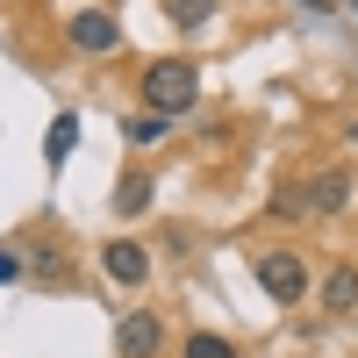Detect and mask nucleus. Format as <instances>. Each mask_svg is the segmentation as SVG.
Masks as SVG:
<instances>
[{
	"instance_id": "9",
	"label": "nucleus",
	"mask_w": 358,
	"mask_h": 358,
	"mask_svg": "<svg viewBox=\"0 0 358 358\" xmlns=\"http://www.w3.org/2000/svg\"><path fill=\"white\" fill-rule=\"evenodd\" d=\"M165 115H151V108H143V115H129V122H122V143H129V151H158V143H165Z\"/></svg>"
},
{
	"instance_id": "14",
	"label": "nucleus",
	"mask_w": 358,
	"mask_h": 358,
	"mask_svg": "<svg viewBox=\"0 0 358 358\" xmlns=\"http://www.w3.org/2000/svg\"><path fill=\"white\" fill-rule=\"evenodd\" d=\"M15 280H22V258H15V251H0V287H15Z\"/></svg>"
},
{
	"instance_id": "15",
	"label": "nucleus",
	"mask_w": 358,
	"mask_h": 358,
	"mask_svg": "<svg viewBox=\"0 0 358 358\" xmlns=\"http://www.w3.org/2000/svg\"><path fill=\"white\" fill-rule=\"evenodd\" d=\"M301 8H315V15H330V0H301Z\"/></svg>"
},
{
	"instance_id": "8",
	"label": "nucleus",
	"mask_w": 358,
	"mask_h": 358,
	"mask_svg": "<svg viewBox=\"0 0 358 358\" xmlns=\"http://www.w3.org/2000/svg\"><path fill=\"white\" fill-rule=\"evenodd\" d=\"M322 308H330V315H351L358 308V265H337V273L322 280Z\"/></svg>"
},
{
	"instance_id": "5",
	"label": "nucleus",
	"mask_w": 358,
	"mask_h": 358,
	"mask_svg": "<svg viewBox=\"0 0 358 358\" xmlns=\"http://www.w3.org/2000/svg\"><path fill=\"white\" fill-rule=\"evenodd\" d=\"M158 344H165V322L151 308H129L122 330H115V351H122V358H158Z\"/></svg>"
},
{
	"instance_id": "16",
	"label": "nucleus",
	"mask_w": 358,
	"mask_h": 358,
	"mask_svg": "<svg viewBox=\"0 0 358 358\" xmlns=\"http://www.w3.org/2000/svg\"><path fill=\"white\" fill-rule=\"evenodd\" d=\"M351 143H358V122H351Z\"/></svg>"
},
{
	"instance_id": "3",
	"label": "nucleus",
	"mask_w": 358,
	"mask_h": 358,
	"mask_svg": "<svg viewBox=\"0 0 358 358\" xmlns=\"http://www.w3.org/2000/svg\"><path fill=\"white\" fill-rule=\"evenodd\" d=\"M65 43H72V50H86V57H108L115 43H122V22H115L108 8H79V15L65 22Z\"/></svg>"
},
{
	"instance_id": "6",
	"label": "nucleus",
	"mask_w": 358,
	"mask_h": 358,
	"mask_svg": "<svg viewBox=\"0 0 358 358\" xmlns=\"http://www.w3.org/2000/svg\"><path fill=\"white\" fill-rule=\"evenodd\" d=\"M308 208H322V215H337V208H351V172H322V179H308Z\"/></svg>"
},
{
	"instance_id": "7",
	"label": "nucleus",
	"mask_w": 358,
	"mask_h": 358,
	"mask_svg": "<svg viewBox=\"0 0 358 358\" xmlns=\"http://www.w3.org/2000/svg\"><path fill=\"white\" fill-rule=\"evenodd\" d=\"M158 8H165V22L179 36H201V29L215 22V0H158Z\"/></svg>"
},
{
	"instance_id": "12",
	"label": "nucleus",
	"mask_w": 358,
	"mask_h": 358,
	"mask_svg": "<svg viewBox=\"0 0 358 358\" xmlns=\"http://www.w3.org/2000/svg\"><path fill=\"white\" fill-rule=\"evenodd\" d=\"M187 358H236V344H229V337H208V330H201V337H187Z\"/></svg>"
},
{
	"instance_id": "13",
	"label": "nucleus",
	"mask_w": 358,
	"mask_h": 358,
	"mask_svg": "<svg viewBox=\"0 0 358 358\" xmlns=\"http://www.w3.org/2000/svg\"><path fill=\"white\" fill-rule=\"evenodd\" d=\"M29 265H36V273H43V280H65V258H57L50 244H36V258H29Z\"/></svg>"
},
{
	"instance_id": "1",
	"label": "nucleus",
	"mask_w": 358,
	"mask_h": 358,
	"mask_svg": "<svg viewBox=\"0 0 358 358\" xmlns=\"http://www.w3.org/2000/svg\"><path fill=\"white\" fill-rule=\"evenodd\" d=\"M136 86H143V108L165 115V122H172V115H187V108L201 101V72L187 65V57H151Z\"/></svg>"
},
{
	"instance_id": "4",
	"label": "nucleus",
	"mask_w": 358,
	"mask_h": 358,
	"mask_svg": "<svg viewBox=\"0 0 358 358\" xmlns=\"http://www.w3.org/2000/svg\"><path fill=\"white\" fill-rule=\"evenodd\" d=\"M101 265H108L115 287H143V280H151V251H143L136 236H115V244H101Z\"/></svg>"
},
{
	"instance_id": "11",
	"label": "nucleus",
	"mask_w": 358,
	"mask_h": 358,
	"mask_svg": "<svg viewBox=\"0 0 358 358\" xmlns=\"http://www.w3.org/2000/svg\"><path fill=\"white\" fill-rule=\"evenodd\" d=\"M143 208H151V179H143V172H129L122 187H115V215H143Z\"/></svg>"
},
{
	"instance_id": "2",
	"label": "nucleus",
	"mask_w": 358,
	"mask_h": 358,
	"mask_svg": "<svg viewBox=\"0 0 358 358\" xmlns=\"http://www.w3.org/2000/svg\"><path fill=\"white\" fill-rule=\"evenodd\" d=\"M251 273H258V287L273 294L280 308H294V301L308 294V265L294 258V251H258V265H251Z\"/></svg>"
},
{
	"instance_id": "10",
	"label": "nucleus",
	"mask_w": 358,
	"mask_h": 358,
	"mask_svg": "<svg viewBox=\"0 0 358 358\" xmlns=\"http://www.w3.org/2000/svg\"><path fill=\"white\" fill-rule=\"evenodd\" d=\"M72 143H79V115H57L50 136H43V158H50V165H65V158H72Z\"/></svg>"
}]
</instances>
